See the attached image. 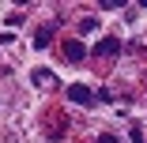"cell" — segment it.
<instances>
[{"instance_id":"cell-2","label":"cell","mask_w":147,"mask_h":143,"mask_svg":"<svg viewBox=\"0 0 147 143\" xmlns=\"http://www.w3.org/2000/svg\"><path fill=\"white\" fill-rule=\"evenodd\" d=\"M94 53H98V56H117V53H121V38H102V42L94 45Z\"/></svg>"},{"instance_id":"cell-3","label":"cell","mask_w":147,"mask_h":143,"mask_svg":"<svg viewBox=\"0 0 147 143\" xmlns=\"http://www.w3.org/2000/svg\"><path fill=\"white\" fill-rule=\"evenodd\" d=\"M64 56H68V60H83V56H87V49H83V42H64Z\"/></svg>"},{"instance_id":"cell-4","label":"cell","mask_w":147,"mask_h":143,"mask_svg":"<svg viewBox=\"0 0 147 143\" xmlns=\"http://www.w3.org/2000/svg\"><path fill=\"white\" fill-rule=\"evenodd\" d=\"M49 42H53V26H42V30L34 34V49H45Z\"/></svg>"},{"instance_id":"cell-1","label":"cell","mask_w":147,"mask_h":143,"mask_svg":"<svg viewBox=\"0 0 147 143\" xmlns=\"http://www.w3.org/2000/svg\"><path fill=\"white\" fill-rule=\"evenodd\" d=\"M68 98H72L76 105H91V102H94V91L83 87V83H72V87H68Z\"/></svg>"},{"instance_id":"cell-5","label":"cell","mask_w":147,"mask_h":143,"mask_svg":"<svg viewBox=\"0 0 147 143\" xmlns=\"http://www.w3.org/2000/svg\"><path fill=\"white\" fill-rule=\"evenodd\" d=\"M79 30H83V34H94V30H98V19H83Z\"/></svg>"}]
</instances>
